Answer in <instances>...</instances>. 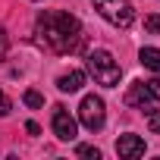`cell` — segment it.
<instances>
[{"label": "cell", "mask_w": 160, "mask_h": 160, "mask_svg": "<svg viewBox=\"0 0 160 160\" xmlns=\"http://www.w3.org/2000/svg\"><path fill=\"white\" fill-rule=\"evenodd\" d=\"M38 38L53 53H72L85 41L82 22H78L72 13H63V10H44L38 16Z\"/></svg>", "instance_id": "cell-1"}, {"label": "cell", "mask_w": 160, "mask_h": 160, "mask_svg": "<svg viewBox=\"0 0 160 160\" xmlns=\"http://www.w3.org/2000/svg\"><path fill=\"white\" fill-rule=\"evenodd\" d=\"M144 28H148L151 35H160V16H157V13H151V16H144Z\"/></svg>", "instance_id": "cell-12"}, {"label": "cell", "mask_w": 160, "mask_h": 160, "mask_svg": "<svg viewBox=\"0 0 160 160\" xmlns=\"http://www.w3.org/2000/svg\"><path fill=\"white\" fill-rule=\"evenodd\" d=\"M10 110H13V101L0 91V116H10Z\"/></svg>", "instance_id": "cell-14"}, {"label": "cell", "mask_w": 160, "mask_h": 160, "mask_svg": "<svg viewBox=\"0 0 160 160\" xmlns=\"http://www.w3.org/2000/svg\"><path fill=\"white\" fill-rule=\"evenodd\" d=\"M7 50H10V41H7V32H3V25H0V60L7 57Z\"/></svg>", "instance_id": "cell-15"}, {"label": "cell", "mask_w": 160, "mask_h": 160, "mask_svg": "<svg viewBox=\"0 0 160 160\" xmlns=\"http://www.w3.org/2000/svg\"><path fill=\"white\" fill-rule=\"evenodd\" d=\"M138 60H141V66H144V69H151V72H157V75H160V50H157V47H141Z\"/></svg>", "instance_id": "cell-9"}, {"label": "cell", "mask_w": 160, "mask_h": 160, "mask_svg": "<svg viewBox=\"0 0 160 160\" xmlns=\"http://www.w3.org/2000/svg\"><path fill=\"white\" fill-rule=\"evenodd\" d=\"M126 104L129 107H151L160 104V78H148V82H132L126 91Z\"/></svg>", "instance_id": "cell-4"}, {"label": "cell", "mask_w": 160, "mask_h": 160, "mask_svg": "<svg viewBox=\"0 0 160 160\" xmlns=\"http://www.w3.org/2000/svg\"><path fill=\"white\" fill-rule=\"evenodd\" d=\"M82 85H85V72H78V69H72V72H63V75L57 78V88H60V91H66V94L78 91Z\"/></svg>", "instance_id": "cell-8"}, {"label": "cell", "mask_w": 160, "mask_h": 160, "mask_svg": "<svg viewBox=\"0 0 160 160\" xmlns=\"http://www.w3.org/2000/svg\"><path fill=\"white\" fill-rule=\"evenodd\" d=\"M25 132H28V135H38V132H41V126H38V122H32V119H28V122H25Z\"/></svg>", "instance_id": "cell-16"}, {"label": "cell", "mask_w": 160, "mask_h": 160, "mask_svg": "<svg viewBox=\"0 0 160 160\" xmlns=\"http://www.w3.org/2000/svg\"><path fill=\"white\" fill-rule=\"evenodd\" d=\"M104 119H107L104 101H101L98 94L82 98V104H78V122H82L88 132H98V129H104Z\"/></svg>", "instance_id": "cell-5"}, {"label": "cell", "mask_w": 160, "mask_h": 160, "mask_svg": "<svg viewBox=\"0 0 160 160\" xmlns=\"http://www.w3.org/2000/svg\"><path fill=\"white\" fill-rule=\"evenodd\" d=\"M75 154H78V157H85V160H101V151H98V148H91V144H78V148H75Z\"/></svg>", "instance_id": "cell-11"}, {"label": "cell", "mask_w": 160, "mask_h": 160, "mask_svg": "<svg viewBox=\"0 0 160 160\" xmlns=\"http://www.w3.org/2000/svg\"><path fill=\"white\" fill-rule=\"evenodd\" d=\"M94 10L116 28H129L135 19V10H132L129 0H94Z\"/></svg>", "instance_id": "cell-3"}, {"label": "cell", "mask_w": 160, "mask_h": 160, "mask_svg": "<svg viewBox=\"0 0 160 160\" xmlns=\"http://www.w3.org/2000/svg\"><path fill=\"white\" fill-rule=\"evenodd\" d=\"M116 154L126 157V160L141 157V154H144V138H138V135H119V141H116Z\"/></svg>", "instance_id": "cell-7"}, {"label": "cell", "mask_w": 160, "mask_h": 160, "mask_svg": "<svg viewBox=\"0 0 160 160\" xmlns=\"http://www.w3.org/2000/svg\"><path fill=\"white\" fill-rule=\"evenodd\" d=\"M88 72L94 75V82L104 85V88H116L119 75H122V69H119V63L113 60L110 50H91L88 53Z\"/></svg>", "instance_id": "cell-2"}, {"label": "cell", "mask_w": 160, "mask_h": 160, "mask_svg": "<svg viewBox=\"0 0 160 160\" xmlns=\"http://www.w3.org/2000/svg\"><path fill=\"white\" fill-rule=\"evenodd\" d=\"M22 101H25V107H32V110H38V107H44V98L35 91V88H28L25 94H22Z\"/></svg>", "instance_id": "cell-10"}, {"label": "cell", "mask_w": 160, "mask_h": 160, "mask_svg": "<svg viewBox=\"0 0 160 160\" xmlns=\"http://www.w3.org/2000/svg\"><path fill=\"white\" fill-rule=\"evenodd\" d=\"M50 129H53V135H57L60 141H72V138L78 135V122L69 116V110H66V107H53Z\"/></svg>", "instance_id": "cell-6"}, {"label": "cell", "mask_w": 160, "mask_h": 160, "mask_svg": "<svg viewBox=\"0 0 160 160\" xmlns=\"http://www.w3.org/2000/svg\"><path fill=\"white\" fill-rule=\"evenodd\" d=\"M148 129L154 135H160V110H148Z\"/></svg>", "instance_id": "cell-13"}]
</instances>
